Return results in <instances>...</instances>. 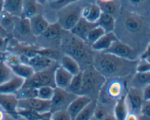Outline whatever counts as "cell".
Masks as SVG:
<instances>
[{
    "label": "cell",
    "mask_w": 150,
    "mask_h": 120,
    "mask_svg": "<svg viewBox=\"0 0 150 120\" xmlns=\"http://www.w3.org/2000/svg\"><path fill=\"white\" fill-rule=\"evenodd\" d=\"M130 112L126 99V93L123 94L116 102L113 109V115L117 120H125Z\"/></svg>",
    "instance_id": "obj_21"
},
{
    "label": "cell",
    "mask_w": 150,
    "mask_h": 120,
    "mask_svg": "<svg viewBox=\"0 0 150 120\" xmlns=\"http://www.w3.org/2000/svg\"><path fill=\"white\" fill-rule=\"evenodd\" d=\"M54 88L51 86H44L38 88L37 91V98L44 100L51 101L54 96Z\"/></svg>",
    "instance_id": "obj_35"
},
{
    "label": "cell",
    "mask_w": 150,
    "mask_h": 120,
    "mask_svg": "<svg viewBox=\"0 0 150 120\" xmlns=\"http://www.w3.org/2000/svg\"><path fill=\"white\" fill-rule=\"evenodd\" d=\"M97 106V100H92L78 114L74 120H91L94 117Z\"/></svg>",
    "instance_id": "obj_31"
},
{
    "label": "cell",
    "mask_w": 150,
    "mask_h": 120,
    "mask_svg": "<svg viewBox=\"0 0 150 120\" xmlns=\"http://www.w3.org/2000/svg\"><path fill=\"white\" fill-rule=\"evenodd\" d=\"M103 120H117L113 114H109Z\"/></svg>",
    "instance_id": "obj_49"
},
{
    "label": "cell",
    "mask_w": 150,
    "mask_h": 120,
    "mask_svg": "<svg viewBox=\"0 0 150 120\" xmlns=\"http://www.w3.org/2000/svg\"><path fill=\"white\" fill-rule=\"evenodd\" d=\"M18 116L22 117L27 120H41L46 114H40L32 110L18 109Z\"/></svg>",
    "instance_id": "obj_37"
},
{
    "label": "cell",
    "mask_w": 150,
    "mask_h": 120,
    "mask_svg": "<svg viewBox=\"0 0 150 120\" xmlns=\"http://www.w3.org/2000/svg\"><path fill=\"white\" fill-rule=\"evenodd\" d=\"M101 13L99 7L96 4H87L82 7L81 17L89 23H96Z\"/></svg>",
    "instance_id": "obj_20"
},
{
    "label": "cell",
    "mask_w": 150,
    "mask_h": 120,
    "mask_svg": "<svg viewBox=\"0 0 150 120\" xmlns=\"http://www.w3.org/2000/svg\"><path fill=\"white\" fill-rule=\"evenodd\" d=\"M17 17L4 10L0 13V26L8 34L10 35L13 33Z\"/></svg>",
    "instance_id": "obj_28"
},
{
    "label": "cell",
    "mask_w": 150,
    "mask_h": 120,
    "mask_svg": "<svg viewBox=\"0 0 150 120\" xmlns=\"http://www.w3.org/2000/svg\"><path fill=\"white\" fill-rule=\"evenodd\" d=\"M123 26L129 33H139L144 27L143 18L136 13H127L123 17Z\"/></svg>",
    "instance_id": "obj_11"
},
{
    "label": "cell",
    "mask_w": 150,
    "mask_h": 120,
    "mask_svg": "<svg viewBox=\"0 0 150 120\" xmlns=\"http://www.w3.org/2000/svg\"></svg>",
    "instance_id": "obj_56"
},
{
    "label": "cell",
    "mask_w": 150,
    "mask_h": 120,
    "mask_svg": "<svg viewBox=\"0 0 150 120\" xmlns=\"http://www.w3.org/2000/svg\"><path fill=\"white\" fill-rule=\"evenodd\" d=\"M56 68L57 66L43 71H36L30 78L25 80L23 87L39 88L44 86H51L56 87L54 82V71Z\"/></svg>",
    "instance_id": "obj_5"
},
{
    "label": "cell",
    "mask_w": 150,
    "mask_h": 120,
    "mask_svg": "<svg viewBox=\"0 0 150 120\" xmlns=\"http://www.w3.org/2000/svg\"><path fill=\"white\" fill-rule=\"evenodd\" d=\"M91 120H98V119H95V117H93V118H92V119H91Z\"/></svg>",
    "instance_id": "obj_54"
},
{
    "label": "cell",
    "mask_w": 150,
    "mask_h": 120,
    "mask_svg": "<svg viewBox=\"0 0 150 120\" xmlns=\"http://www.w3.org/2000/svg\"><path fill=\"white\" fill-rule=\"evenodd\" d=\"M137 63L136 61L122 59L106 52H93L92 66L106 80L127 77L131 74L133 68L136 69Z\"/></svg>",
    "instance_id": "obj_1"
},
{
    "label": "cell",
    "mask_w": 150,
    "mask_h": 120,
    "mask_svg": "<svg viewBox=\"0 0 150 120\" xmlns=\"http://www.w3.org/2000/svg\"><path fill=\"white\" fill-rule=\"evenodd\" d=\"M12 34L16 37V39H19V37L24 39L29 37L30 36H33L31 31L29 19L17 17Z\"/></svg>",
    "instance_id": "obj_14"
},
{
    "label": "cell",
    "mask_w": 150,
    "mask_h": 120,
    "mask_svg": "<svg viewBox=\"0 0 150 120\" xmlns=\"http://www.w3.org/2000/svg\"><path fill=\"white\" fill-rule=\"evenodd\" d=\"M106 79L93 66L81 71V96H86L97 100L99 93Z\"/></svg>",
    "instance_id": "obj_3"
},
{
    "label": "cell",
    "mask_w": 150,
    "mask_h": 120,
    "mask_svg": "<svg viewBox=\"0 0 150 120\" xmlns=\"http://www.w3.org/2000/svg\"><path fill=\"white\" fill-rule=\"evenodd\" d=\"M9 66L10 67L15 75L23 79L24 80L30 78L35 72L30 66L24 63H21L16 65Z\"/></svg>",
    "instance_id": "obj_27"
},
{
    "label": "cell",
    "mask_w": 150,
    "mask_h": 120,
    "mask_svg": "<svg viewBox=\"0 0 150 120\" xmlns=\"http://www.w3.org/2000/svg\"><path fill=\"white\" fill-rule=\"evenodd\" d=\"M60 40L64 54L74 58L80 65L81 71L93 66V50L86 42L64 30Z\"/></svg>",
    "instance_id": "obj_2"
},
{
    "label": "cell",
    "mask_w": 150,
    "mask_h": 120,
    "mask_svg": "<svg viewBox=\"0 0 150 120\" xmlns=\"http://www.w3.org/2000/svg\"><path fill=\"white\" fill-rule=\"evenodd\" d=\"M17 120H27V119H25V118L19 116L18 118V119H17Z\"/></svg>",
    "instance_id": "obj_53"
},
{
    "label": "cell",
    "mask_w": 150,
    "mask_h": 120,
    "mask_svg": "<svg viewBox=\"0 0 150 120\" xmlns=\"http://www.w3.org/2000/svg\"><path fill=\"white\" fill-rule=\"evenodd\" d=\"M92 99L86 96H78L76 98L70 103L69 106L67 107V111L70 114L72 120L76 119L79 113L83 110V108L89 104Z\"/></svg>",
    "instance_id": "obj_15"
},
{
    "label": "cell",
    "mask_w": 150,
    "mask_h": 120,
    "mask_svg": "<svg viewBox=\"0 0 150 120\" xmlns=\"http://www.w3.org/2000/svg\"><path fill=\"white\" fill-rule=\"evenodd\" d=\"M0 120H17L11 115L8 114L7 112L4 111V109L0 106Z\"/></svg>",
    "instance_id": "obj_43"
},
{
    "label": "cell",
    "mask_w": 150,
    "mask_h": 120,
    "mask_svg": "<svg viewBox=\"0 0 150 120\" xmlns=\"http://www.w3.org/2000/svg\"><path fill=\"white\" fill-rule=\"evenodd\" d=\"M139 117L140 116L138 115L137 114L130 112L126 116L125 120H139Z\"/></svg>",
    "instance_id": "obj_46"
},
{
    "label": "cell",
    "mask_w": 150,
    "mask_h": 120,
    "mask_svg": "<svg viewBox=\"0 0 150 120\" xmlns=\"http://www.w3.org/2000/svg\"><path fill=\"white\" fill-rule=\"evenodd\" d=\"M73 78V74L59 65L54 71V82L56 87L67 90Z\"/></svg>",
    "instance_id": "obj_13"
},
{
    "label": "cell",
    "mask_w": 150,
    "mask_h": 120,
    "mask_svg": "<svg viewBox=\"0 0 150 120\" xmlns=\"http://www.w3.org/2000/svg\"><path fill=\"white\" fill-rule=\"evenodd\" d=\"M96 4L99 7L101 13L111 15L114 17H116L120 12V2L118 0H110V1L97 0Z\"/></svg>",
    "instance_id": "obj_22"
},
{
    "label": "cell",
    "mask_w": 150,
    "mask_h": 120,
    "mask_svg": "<svg viewBox=\"0 0 150 120\" xmlns=\"http://www.w3.org/2000/svg\"><path fill=\"white\" fill-rule=\"evenodd\" d=\"M144 101H150V84L142 90Z\"/></svg>",
    "instance_id": "obj_44"
},
{
    "label": "cell",
    "mask_w": 150,
    "mask_h": 120,
    "mask_svg": "<svg viewBox=\"0 0 150 120\" xmlns=\"http://www.w3.org/2000/svg\"><path fill=\"white\" fill-rule=\"evenodd\" d=\"M18 105V99L15 94H0V106L4 112L16 119L19 117Z\"/></svg>",
    "instance_id": "obj_12"
},
{
    "label": "cell",
    "mask_w": 150,
    "mask_h": 120,
    "mask_svg": "<svg viewBox=\"0 0 150 120\" xmlns=\"http://www.w3.org/2000/svg\"><path fill=\"white\" fill-rule=\"evenodd\" d=\"M59 66H61L63 68L67 70L73 76L77 75L81 71V68L79 63L74 58L66 54H64V55L62 57Z\"/></svg>",
    "instance_id": "obj_24"
},
{
    "label": "cell",
    "mask_w": 150,
    "mask_h": 120,
    "mask_svg": "<svg viewBox=\"0 0 150 120\" xmlns=\"http://www.w3.org/2000/svg\"><path fill=\"white\" fill-rule=\"evenodd\" d=\"M136 72H147L150 71V61L140 60L138 62L136 68Z\"/></svg>",
    "instance_id": "obj_40"
},
{
    "label": "cell",
    "mask_w": 150,
    "mask_h": 120,
    "mask_svg": "<svg viewBox=\"0 0 150 120\" xmlns=\"http://www.w3.org/2000/svg\"><path fill=\"white\" fill-rule=\"evenodd\" d=\"M140 60H147V61H150V43L147 45L144 52L141 55Z\"/></svg>",
    "instance_id": "obj_45"
},
{
    "label": "cell",
    "mask_w": 150,
    "mask_h": 120,
    "mask_svg": "<svg viewBox=\"0 0 150 120\" xmlns=\"http://www.w3.org/2000/svg\"><path fill=\"white\" fill-rule=\"evenodd\" d=\"M63 29L58 23H54L49 24L46 30L41 35V36L47 40H55L57 39H61Z\"/></svg>",
    "instance_id": "obj_30"
},
{
    "label": "cell",
    "mask_w": 150,
    "mask_h": 120,
    "mask_svg": "<svg viewBox=\"0 0 150 120\" xmlns=\"http://www.w3.org/2000/svg\"><path fill=\"white\" fill-rule=\"evenodd\" d=\"M23 0H4L3 10L15 17H21L22 14Z\"/></svg>",
    "instance_id": "obj_26"
},
{
    "label": "cell",
    "mask_w": 150,
    "mask_h": 120,
    "mask_svg": "<svg viewBox=\"0 0 150 120\" xmlns=\"http://www.w3.org/2000/svg\"><path fill=\"white\" fill-rule=\"evenodd\" d=\"M150 84V71L147 72H136L130 80L129 87L143 90Z\"/></svg>",
    "instance_id": "obj_23"
},
{
    "label": "cell",
    "mask_w": 150,
    "mask_h": 120,
    "mask_svg": "<svg viewBox=\"0 0 150 120\" xmlns=\"http://www.w3.org/2000/svg\"><path fill=\"white\" fill-rule=\"evenodd\" d=\"M104 52L111 54L118 58L128 60V61H136L138 59V53L136 50L119 39L115 41L110 47L109 49H108Z\"/></svg>",
    "instance_id": "obj_7"
},
{
    "label": "cell",
    "mask_w": 150,
    "mask_h": 120,
    "mask_svg": "<svg viewBox=\"0 0 150 120\" xmlns=\"http://www.w3.org/2000/svg\"><path fill=\"white\" fill-rule=\"evenodd\" d=\"M30 28L34 36H40L50 23L41 14H37L29 19Z\"/></svg>",
    "instance_id": "obj_16"
},
{
    "label": "cell",
    "mask_w": 150,
    "mask_h": 120,
    "mask_svg": "<svg viewBox=\"0 0 150 120\" xmlns=\"http://www.w3.org/2000/svg\"><path fill=\"white\" fill-rule=\"evenodd\" d=\"M39 6L40 4L37 2L36 0H23L22 14L21 17L29 19L32 16L39 14Z\"/></svg>",
    "instance_id": "obj_29"
},
{
    "label": "cell",
    "mask_w": 150,
    "mask_h": 120,
    "mask_svg": "<svg viewBox=\"0 0 150 120\" xmlns=\"http://www.w3.org/2000/svg\"><path fill=\"white\" fill-rule=\"evenodd\" d=\"M3 3H4V0H0V13L3 10Z\"/></svg>",
    "instance_id": "obj_52"
},
{
    "label": "cell",
    "mask_w": 150,
    "mask_h": 120,
    "mask_svg": "<svg viewBox=\"0 0 150 120\" xmlns=\"http://www.w3.org/2000/svg\"><path fill=\"white\" fill-rule=\"evenodd\" d=\"M41 120H52L51 118V113H47Z\"/></svg>",
    "instance_id": "obj_48"
},
{
    "label": "cell",
    "mask_w": 150,
    "mask_h": 120,
    "mask_svg": "<svg viewBox=\"0 0 150 120\" xmlns=\"http://www.w3.org/2000/svg\"><path fill=\"white\" fill-rule=\"evenodd\" d=\"M144 1L145 0H128L129 4L133 7H139L142 5Z\"/></svg>",
    "instance_id": "obj_47"
},
{
    "label": "cell",
    "mask_w": 150,
    "mask_h": 120,
    "mask_svg": "<svg viewBox=\"0 0 150 120\" xmlns=\"http://www.w3.org/2000/svg\"><path fill=\"white\" fill-rule=\"evenodd\" d=\"M51 118L52 120H72L67 110H60L52 112L51 113Z\"/></svg>",
    "instance_id": "obj_39"
},
{
    "label": "cell",
    "mask_w": 150,
    "mask_h": 120,
    "mask_svg": "<svg viewBox=\"0 0 150 120\" xmlns=\"http://www.w3.org/2000/svg\"><path fill=\"white\" fill-rule=\"evenodd\" d=\"M26 58H27V61L26 63L30 66L35 72L43 71V70L48 69L51 67L57 66L53 58L42 55V54H35L29 58L26 57Z\"/></svg>",
    "instance_id": "obj_10"
},
{
    "label": "cell",
    "mask_w": 150,
    "mask_h": 120,
    "mask_svg": "<svg viewBox=\"0 0 150 120\" xmlns=\"http://www.w3.org/2000/svg\"><path fill=\"white\" fill-rule=\"evenodd\" d=\"M78 1H81V0H48L47 1H48L51 7L55 10H59L62 7Z\"/></svg>",
    "instance_id": "obj_38"
},
{
    "label": "cell",
    "mask_w": 150,
    "mask_h": 120,
    "mask_svg": "<svg viewBox=\"0 0 150 120\" xmlns=\"http://www.w3.org/2000/svg\"><path fill=\"white\" fill-rule=\"evenodd\" d=\"M105 33V32L104 31L103 29L102 28H100V26H95L92 29H91L89 31V32L88 33L87 36H86V39L85 42H86V44L89 45V46H92L95 42H96L102 36H103Z\"/></svg>",
    "instance_id": "obj_33"
},
{
    "label": "cell",
    "mask_w": 150,
    "mask_h": 120,
    "mask_svg": "<svg viewBox=\"0 0 150 120\" xmlns=\"http://www.w3.org/2000/svg\"><path fill=\"white\" fill-rule=\"evenodd\" d=\"M96 23H89L86 21L85 19L81 17L80 20H79L76 26L70 30V33H73L76 36L79 37V39H82L83 41H86V36H87L88 33L91 29H93L95 26H96Z\"/></svg>",
    "instance_id": "obj_18"
},
{
    "label": "cell",
    "mask_w": 150,
    "mask_h": 120,
    "mask_svg": "<svg viewBox=\"0 0 150 120\" xmlns=\"http://www.w3.org/2000/svg\"><path fill=\"white\" fill-rule=\"evenodd\" d=\"M47 1H48V0H36V1L40 4V5H44V4L47 2Z\"/></svg>",
    "instance_id": "obj_50"
},
{
    "label": "cell",
    "mask_w": 150,
    "mask_h": 120,
    "mask_svg": "<svg viewBox=\"0 0 150 120\" xmlns=\"http://www.w3.org/2000/svg\"><path fill=\"white\" fill-rule=\"evenodd\" d=\"M76 95L72 94L66 90L55 87L54 93L51 100V113L57 111L67 110V107L76 98Z\"/></svg>",
    "instance_id": "obj_6"
},
{
    "label": "cell",
    "mask_w": 150,
    "mask_h": 120,
    "mask_svg": "<svg viewBox=\"0 0 150 120\" xmlns=\"http://www.w3.org/2000/svg\"><path fill=\"white\" fill-rule=\"evenodd\" d=\"M96 24L102 28L105 33L113 32L116 27V17L111 15L102 13Z\"/></svg>",
    "instance_id": "obj_25"
},
{
    "label": "cell",
    "mask_w": 150,
    "mask_h": 120,
    "mask_svg": "<svg viewBox=\"0 0 150 120\" xmlns=\"http://www.w3.org/2000/svg\"><path fill=\"white\" fill-rule=\"evenodd\" d=\"M66 90L77 96H81V71L77 75L73 76V78L70 82V84Z\"/></svg>",
    "instance_id": "obj_34"
},
{
    "label": "cell",
    "mask_w": 150,
    "mask_h": 120,
    "mask_svg": "<svg viewBox=\"0 0 150 120\" xmlns=\"http://www.w3.org/2000/svg\"><path fill=\"white\" fill-rule=\"evenodd\" d=\"M37 91L38 88L22 87L15 95L18 100L32 98H37Z\"/></svg>",
    "instance_id": "obj_36"
},
{
    "label": "cell",
    "mask_w": 150,
    "mask_h": 120,
    "mask_svg": "<svg viewBox=\"0 0 150 120\" xmlns=\"http://www.w3.org/2000/svg\"><path fill=\"white\" fill-rule=\"evenodd\" d=\"M83 7L80 1L71 3L60 9L57 14L58 21L62 29L70 31L81 17V10Z\"/></svg>",
    "instance_id": "obj_4"
},
{
    "label": "cell",
    "mask_w": 150,
    "mask_h": 120,
    "mask_svg": "<svg viewBox=\"0 0 150 120\" xmlns=\"http://www.w3.org/2000/svg\"><path fill=\"white\" fill-rule=\"evenodd\" d=\"M118 38L117 37L114 31L105 33L91 46V48L94 52H105L109 49L112 44Z\"/></svg>",
    "instance_id": "obj_17"
},
{
    "label": "cell",
    "mask_w": 150,
    "mask_h": 120,
    "mask_svg": "<svg viewBox=\"0 0 150 120\" xmlns=\"http://www.w3.org/2000/svg\"><path fill=\"white\" fill-rule=\"evenodd\" d=\"M6 52H0V61H4V56H5Z\"/></svg>",
    "instance_id": "obj_51"
},
{
    "label": "cell",
    "mask_w": 150,
    "mask_h": 120,
    "mask_svg": "<svg viewBox=\"0 0 150 120\" xmlns=\"http://www.w3.org/2000/svg\"><path fill=\"white\" fill-rule=\"evenodd\" d=\"M10 67L7 65L4 61H0V84L7 82L15 77Z\"/></svg>",
    "instance_id": "obj_32"
},
{
    "label": "cell",
    "mask_w": 150,
    "mask_h": 120,
    "mask_svg": "<svg viewBox=\"0 0 150 120\" xmlns=\"http://www.w3.org/2000/svg\"><path fill=\"white\" fill-rule=\"evenodd\" d=\"M126 99L130 112L137 114L140 116L141 109L144 103L142 90L128 87L126 92Z\"/></svg>",
    "instance_id": "obj_9"
},
{
    "label": "cell",
    "mask_w": 150,
    "mask_h": 120,
    "mask_svg": "<svg viewBox=\"0 0 150 120\" xmlns=\"http://www.w3.org/2000/svg\"><path fill=\"white\" fill-rule=\"evenodd\" d=\"M101 1H110V0H101Z\"/></svg>",
    "instance_id": "obj_55"
},
{
    "label": "cell",
    "mask_w": 150,
    "mask_h": 120,
    "mask_svg": "<svg viewBox=\"0 0 150 120\" xmlns=\"http://www.w3.org/2000/svg\"><path fill=\"white\" fill-rule=\"evenodd\" d=\"M7 39H8V38H4V36L0 35V52H7V48H8V42H7Z\"/></svg>",
    "instance_id": "obj_42"
},
{
    "label": "cell",
    "mask_w": 150,
    "mask_h": 120,
    "mask_svg": "<svg viewBox=\"0 0 150 120\" xmlns=\"http://www.w3.org/2000/svg\"><path fill=\"white\" fill-rule=\"evenodd\" d=\"M24 82L23 79L15 76L8 82L0 84V94H16L23 87Z\"/></svg>",
    "instance_id": "obj_19"
},
{
    "label": "cell",
    "mask_w": 150,
    "mask_h": 120,
    "mask_svg": "<svg viewBox=\"0 0 150 120\" xmlns=\"http://www.w3.org/2000/svg\"><path fill=\"white\" fill-rule=\"evenodd\" d=\"M140 116L150 119V101H144L141 109Z\"/></svg>",
    "instance_id": "obj_41"
},
{
    "label": "cell",
    "mask_w": 150,
    "mask_h": 120,
    "mask_svg": "<svg viewBox=\"0 0 150 120\" xmlns=\"http://www.w3.org/2000/svg\"><path fill=\"white\" fill-rule=\"evenodd\" d=\"M51 101L41 100L38 98L18 100V109H27L36 112L40 114L51 113Z\"/></svg>",
    "instance_id": "obj_8"
}]
</instances>
